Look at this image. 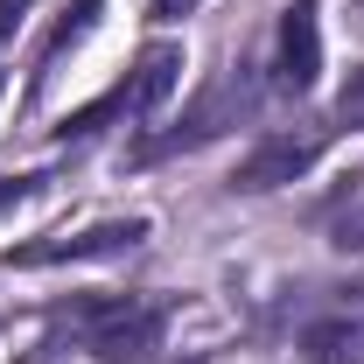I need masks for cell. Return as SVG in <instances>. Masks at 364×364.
<instances>
[{
  "mask_svg": "<svg viewBox=\"0 0 364 364\" xmlns=\"http://www.w3.org/2000/svg\"><path fill=\"white\" fill-rule=\"evenodd\" d=\"M322 77V7L316 0H287L280 28H273V85L309 91Z\"/></svg>",
  "mask_w": 364,
  "mask_h": 364,
  "instance_id": "obj_4",
  "label": "cell"
},
{
  "mask_svg": "<svg viewBox=\"0 0 364 364\" xmlns=\"http://www.w3.org/2000/svg\"><path fill=\"white\" fill-rule=\"evenodd\" d=\"M336 245H364V218H358V225H343V238H336Z\"/></svg>",
  "mask_w": 364,
  "mask_h": 364,
  "instance_id": "obj_11",
  "label": "cell"
},
{
  "mask_svg": "<svg viewBox=\"0 0 364 364\" xmlns=\"http://www.w3.org/2000/svg\"><path fill=\"white\" fill-rule=\"evenodd\" d=\"M322 140H329V127H287V134H267L238 168H231V196H267V189H280V182H301L309 168H316Z\"/></svg>",
  "mask_w": 364,
  "mask_h": 364,
  "instance_id": "obj_3",
  "label": "cell"
},
{
  "mask_svg": "<svg viewBox=\"0 0 364 364\" xmlns=\"http://www.w3.org/2000/svg\"><path fill=\"white\" fill-rule=\"evenodd\" d=\"M21 14H28V0H0V43H7V28H14Z\"/></svg>",
  "mask_w": 364,
  "mask_h": 364,
  "instance_id": "obj_10",
  "label": "cell"
},
{
  "mask_svg": "<svg viewBox=\"0 0 364 364\" xmlns=\"http://www.w3.org/2000/svg\"><path fill=\"white\" fill-rule=\"evenodd\" d=\"M70 329H77V343H85L91 358L105 364H147L161 350V301H147V294H85V301H70Z\"/></svg>",
  "mask_w": 364,
  "mask_h": 364,
  "instance_id": "obj_1",
  "label": "cell"
},
{
  "mask_svg": "<svg viewBox=\"0 0 364 364\" xmlns=\"http://www.w3.org/2000/svg\"><path fill=\"white\" fill-rule=\"evenodd\" d=\"M176 77H182V49H176V43H147V49L134 56V70L105 91V98L77 105L56 134H98V127H105V119H119V112H154V105L176 91Z\"/></svg>",
  "mask_w": 364,
  "mask_h": 364,
  "instance_id": "obj_2",
  "label": "cell"
},
{
  "mask_svg": "<svg viewBox=\"0 0 364 364\" xmlns=\"http://www.w3.org/2000/svg\"><path fill=\"white\" fill-rule=\"evenodd\" d=\"M309 343H316V358H329V364L364 358V329H350V322H322V329H309Z\"/></svg>",
  "mask_w": 364,
  "mask_h": 364,
  "instance_id": "obj_6",
  "label": "cell"
},
{
  "mask_svg": "<svg viewBox=\"0 0 364 364\" xmlns=\"http://www.w3.org/2000/svg\"><path fill=\"white\" fill-rule=\"evenodd\" d=\"M147 238V218H127V225H91V231H56L43 245H7L0 267H56V259H112V252H134Z\"/></svg>",
  "mask_w": 364,
  "mask_h": 364,
  "instance_id": "obj_5",
  "label": "cell"
},
{
  "mask_svg": "<svg viewBox=\"0 0 364 364\" xmlns=\"http://www.w3.org/2000/svg\"><path fill=\"white\" fill-rule=\"evenodd\" d=\"M36 182H43V176H0V210L21 203V196H36Z\"/></svg>",
  "mask_w": 364,
  "mask_h": 364,
  "instance_id": "obj_8",
  "label": "cell"
},
{
  "mask_svg": "<svg viewBox=\"0 0 364 364\" xmlns=\"http://www.w3.org/2000/svg\"><path fill=\"white\" fill-rule=\"evenodd\" d=\"M336 119H350V127H364V63L343 77V91H336Z\"/></svg>",
  "mask_w": 364,
  "mask_h": 364,
  "instance_id": "obj_7",
  "label": "cell"
},
{
  "mask_svg": "<svg viewBox=\"0 0 364 364\" xmlns=\"http://www.w3.org/2000/svg\"><path fill=\"white\" fill-rule=\"evenodd\" d=\"M196 7H203V0H147L154 21H182V14H196Z\"/></svg>",
  "mask_w": 364,
  "mask_h": 364,
  "instance_id": "obj_9",
  "label": "cell"
}]
</instances>
